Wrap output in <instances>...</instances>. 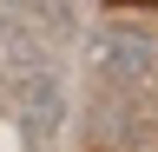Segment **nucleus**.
<instances>
[{
  "mask_svg": "<svg viewBox=\"0 0 158 152\" xmlns=\"http://www.w3.org/2000/svg\"><path fill=\"white\" fill-rule=\"evenodd\" d=\"M86 60L106 73L112 86H138V80H152V66H158V40L138 33V27H125V20H112V27H99L86 40Z\"/></svg>",
  "mask_w": 158,
  "mask_h": 152,
  "instance_id": "nucleus-1",
  "label": "nucleus"
},
{
  "mask_svg": "<svg viewBox=\"0 0 158 152\" xmlns=\"http://www.w3.org/2000/svg\"><path fill=\"white\" fill-rule=\"evenodd\" d=\"M46 7H73V0H46Z\"/></svg>",
  "mask_w": 158,
  "mask_h": 152,
  "instance_id": "nucleus-4",
  "label": "nucleus"
},
{
  "mask_svg": "<svg viewBox=\"0 0 158 152\" xmlns=\"http://www.w3.org/2000/svg\"><path fill=\"white\" fill-rule=\"evenodd\" d=\"M59 112H66V99H59V86L46 80V86H40V99H27V139H33V145H53Z\"/></svg>",
  "mask_w": 158,
  "mask_h": 152,
  "instance_id": "nucleus-2",
  "label": "nucleus"
},
{
  "mask_svg": "<svg viewBox=\"0 0 158 152\" xmlns=\"http://www.w3.org/2000/svg\"><path fill=\"white\" fill-rule=\"evenodd\" d=\"M112 7H158V0H112Z\"/></svg>",
  "mask_w": 158,
  "mask_h": 152,
  "instance_id": "nucleus-3",
  "label": "nucleus"
}]
</instances>
